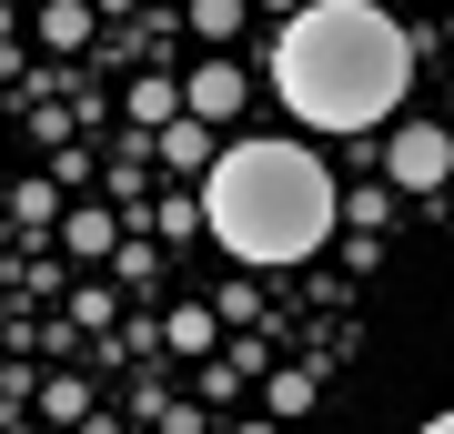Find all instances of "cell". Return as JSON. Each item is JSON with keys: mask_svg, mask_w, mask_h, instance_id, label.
Returning <instances> with one entry per match:
<instances>
[{"mask_svg": "<svg viewBox=\"0 0 454 434\" xmlns=\"http://www.w3.org/2000/svg\"><path fill=\"white\" fill-rule=\"evenodd\" d=\"M273 81H283V101L313 131H364V122H384L394 101H404L414 41L394 31L373 0H313L283 31V51H273Z\"/></svg>", "mask_w": 454, "mask_h": 434, "instance_id": "1", "label": "cell"}, {"mask_svg": "<svg viewBox=\"0 0 454 434\" xmlns=\"http://www.w3.org/2000/svg\"><path fill=\"white\" fill-rule=\"evenodd\" d=\"M202 212L243 263H313L333 233V172L303 142H232L202 182Z\"/></svg>", "mask_w": 454, "mask_h": 434, "instance_id": "2", "label": "cell"}, {"mask_svg": "<svg viewBox=\"0 0 454 434\" xmlns=\"http://www.w3.org/2000/svg\"><path fill=\"white\" fill-rule=\"evenodd\" d=\"M394 182H454V142L444 131H394Z\"/></svg>", "mask_w": 454, "mask_h": 434, "instance_id": "3", "label": "cell"}, {"mask_svg": "<svg viewBox=\"0 0 454 434\" xmlns=\"http://www.w3.org/2000/svg\"><path fill=\"white\" fill-rule=\"evenodd\" d=\"M232 101H243V81H232L223 61H212V71L192 81V112H232Z\"/></svg>", "mask_w": 454, "mask_h": 434, "instance_id": "4", "label": "cell"}, {"mask_svg": "<svg viewBox=\"0 0 454 434\" xmlns=\"http://www.w3.org/2000/svg\"><path fill=\"white\" fill-rule=\"evenodd\" d=\"M424 434H454V414H434V424H424Z\"/></svg>", "mask_w": 454, "mask_h": 434, "instance_id": "5", "label": "cell"}]
</instances>
